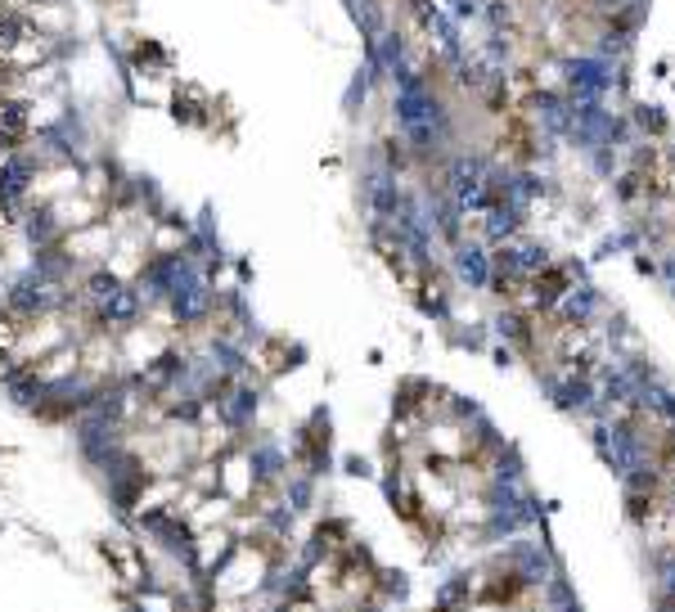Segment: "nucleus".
<instances>
[{
	"instance_id": "4",
	"label": "nucleus",
	"mask_w": 675,
	"mask_h": 612,
	"mask_svg": "<svg viewBox=\"0 0 675 612\" xmlns=\"http://www.w3.org/2000/svg\"><path fill=\"white\" fill-rule=\"evenodd\" d=\"M32 5H63V0H32Z\"/></svg>"
},
{
	"instance_id": "1",
	"label": "nucleus",
	"mask_w": 675,
	"mask_h": 612,
	"mask_svg": "<svg viewBox=\"0 0 675 612\" xmlns=\"http://www.w3.org/2000/svg\"><path fill=\"white\" fill-rule=\"evenodd\" d=\"M86 315H90V324H95V333H104V338H126L131 329H140V324L149 320V302H144L135 279H122V284L99 306H90Z\"/></svg>"
},
{
	"instance_id": "2",
	"label": "nucleus",
	"mask_w": 675,
	"mask_h": 612,
	"mask_svg": "<svg viewBox=\"0 0 675 612\" xmlns=\"http://www.w3.org/2000/svg\"><path fill=\"white\" fill-rule=\"evenodd\" d=\"M41 171H45V162L32 144L9 149L5 158H0V203L14 216H23L27 203H36V180H41Z\"/></svg>"
},
{
	"instance_id": "3",
	"label": "nucleus",
	"mask_w": 675,
	"mask_h": 612,
	"mask_svg": "<svg viewBox=\"0 0 675 612\" xmlns=\"http://www.w3.org/2000/svg\"><path fill=\"white\" fill-rule=\"evenodd\" d=\"M36 99L27 95H0V135H5L9 149H23V144H32L36 135Z\"/></svg>"
}]
</instances>
